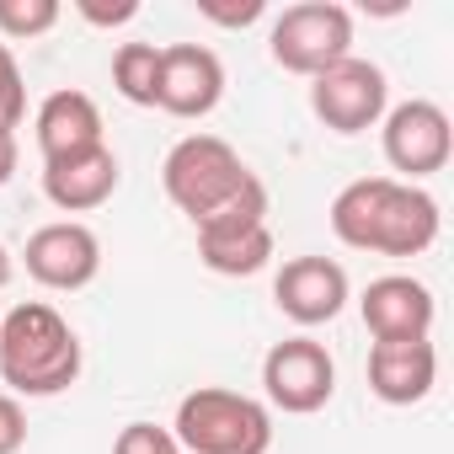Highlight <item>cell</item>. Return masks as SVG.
Listing matches in <instances>:
<instances>
[{
	"label": "cell",
	"instance_id": "2e32d148",
	"mask_svg": "<svg viewBox=\"0 0 454 454\" xmlns=\"http://www.w3.org/2000/svg\"><path fill=\"white\" fill-rule=\"evenodd\" d=\"M33 134H38L43 160H65V155H81V150L107 145V139H102V107H97L86 91H75V86L43 97V107H38V118H33Z\"/></svg>",
	"mask_w": 454,
	"mask_h": 454
},
{
	"label": "cell",
	"instance_id": "5bb4252c",
	"mask_svg": "<svg viewBox=\"0 0 454 454\" xmlns=\"http://www.w3.org/2000/svg\"><path fill=\"white\" fill-rule=\"evenodd\" d=\"M118 192V155L107 145L65 155V160H43V198L59 214H91Z\"/></svg>",
	"mask_w": 454,
	"mask_h": 454
},
{
	"label": "cell",
	"instance_id": "ffe728a7",
	"mask_svg": "<svg viewBox=\"0 0 454 454\" xmlns=\"http://www.w3.org/2000/svg\"><path fill=\"white\" fill-rule=\"evenodd\" d=\"M113 454H182V443L171 438V427L160 422H129L113 438Z\"/></svg>",
	"mask_w": 454,
	"mask_h": 454
},
{
	"label": "cell",
	"instance_id": "52a82bcc",
	"mask_svg": "<svg viewBox=\"0 0 454 454\" xmlns=\"http://www.w3.org/2000/svg\"><path fill=\"white\" fill-rule=\"evenodd\" d=\"M310 113L332 134H364L390 113V81L374 59L348 54L342 65H332L310 81Z\"/></svg>",
	"mask_w": 454,
	"mask_h": 454
},
{
	"label": "cell",
	"instance_id": "e0dca14e",
	"mask_svg": "<svg viewBox=\"0 0 454 454\" xmlns=\"http://www.w3.org/2000/svg\"><path fill=\"white\" fill-rule=\"evenodd\" d=\"M113 86L134 107H155L160 97V49L155 43H123L113 54Z\"/></svg>",
	"mask_w": 454,
	"mask_h": 454
},
{
	"label": "cell",
	"instance_id": "ac0fdd59",
	"mask_svg": "<svg viewBox=\"0 0 454 454\" xmlns=\"http://www.w3.org/2000/svg\"><path fill=\"white\" fill-rule=\"evenodd\" d=\"M59 22V0H0V38L27 43Z\"/></svg>",
	"mask_w": 454,
	"mask_h": 454
},
{
	"label": "cell",
	"instance_id": "7a4b0ae2",
	"mask_svg": "<svg viewBox=\"0 0 454 454\" xmlns=\"http://www.w3.org/2000/svg\"><path fill=\"white\" fill-rule=\"evenodd\" d=\"M81 337L54 305L27 300L0 316V380L12 385V395H59L81 380Z\"/></svg>",
	"mask_w": 454,
	"mask_h": 454
},
{
	"label": "cell",
	"instance_id": "5b68a950",
	"mask_svg": "<svg viewBox=\"0 0 454 454\" xmlns=\"http://www.w3.org/2000/svg\"><path fill=\"white\" fill-rule=\"evenodd\" d=\"M198 257L219 278H252L273 262V231H268V187L252 176L224 208H214L198 224Z\"/></svg>",
	"mask_w": 454,
	"mask_h": 454
},
{
	"label": "cell",
	"instance_id": "9a60e30c",
	"mask_svg": "<svg viewBox=\"0 0 454 454\" xmlns=\"http://www.w3.org/2000/svg\"><path fill=\"white\" fill-rule=\"evenodd\" d=\"M438 385V348L422 342H374L369 348V390L385 406H417Z\"/></svg>",
	"mask_w": 454,
	"mask_h": 454
},
{
	"label": "cell",
	"instance_id": "d6986e66",
	"mask_svg": "<svg viewBox=\"0 0 454 454\" xmlns=\"http://www.w3.org/2000/svg\"><path fill=\"white\" fill-rule=\"evenodd\" d=\"M27 118V86H22V65H17V54L0 43V123L6 129H17Z\"/></svg>",
	"mask_w": 454,
	"mask_h": 454
},
{
	"label": "cell",
	"instance_id": "7c38bea8",
	"mask_svg": "<svg viewBox=\"0 0 454 454\" xmlns=\"http://www.w3.org/2000/svg\"><path fill=\"white\" fill-rule=\"evenodd\" d=\"M224 97V65L203 43H171L160 49V97L155 107L171 118H208Z\"/></svg>",
	"mask_w": 454,
	"mask_h": 454
},
{
	"label": "cell",
	"instance_id": "8fae6325",
	"mask_svg": "<svg viewBox=\"0 0 454 454\" xmlns=\"http://www.w3.org/2000/svg\"><path fill=\"white\" fill-rule=\"evenodd\" d=\"M348 294H353L348 268L332 262V257H294L273 278V300H278V310L294 326H326V321H337L342 305H348Z\"/></svg>",
	"mask_w": 454,
	"mask_h": 454
},
{
	"label": "cell",
	"instance_id": "3957f363",
	"mask_svg": "<svg viewBox=\"0 0 454 454\" xmlns=\"http://www.w3.org/2000/svg\"><path fill=\"white\" fill-rule=\"evenodd\" d=\"M171 438L182 454H268L273 449V411L257 395L198 385L176 401Z\"/></svg>",
	"mask_w": 454,
	"mask_h": 454
},
{
	"label": "cell",
	"instance_id": "6da1fadb",
	"mask_svg": "<svg viewBox=\"0 0 454 454\" xmlns=\"http://www.w3.org/2000/svg\"><path fill=\"white\" fill-rule=\"evenodd\" d=\"M438 198L401 176H358L332 198V236L353 252L422 257L438 241Z\"/></svg>",
	"mask_w": 454,
	"mask_h": 454
},
{
	"label": "cell",
	"instance_id": "44dd1931",
	"mask_svg": "<svg viewBox=\"0 0 454 454\" xmlns=\"http://www.w3.org/2000/svg\"><path fill=\"white\" fill-rule=\"evenodd\" d=\"M198 17L219 22V27H252L268 17V0H241V6H219V0H198Z\"/></svg>",
	"mask_w": 454,
	"mask_h": 454
},
{
	"label": "cell",
	"instance_id": "7402d4cb",
	"mask_svg": "<svg viewBox=\"0 0 454 454\" xmlns=\"http://www.w3.org/2000/svg\"><path fill=\"white\" fill-rule=\"evenodd\" d=\"M22 443H27V411L17 395L0 390V454H17Z\"/></svg>",
	"mask_w": 454,
	"mask_h": 454
},
{
	"label": "cell",
	"instance_id": "30bf717a",
	"mask_svg": "<svg viewBox=\"0 0 454 454\" xmlns=\"http://www.w3.org/2000/svg\"><path fill=\"white\" fill-rule=\"evenodd\" d=\"M22 262H27V278H38L43 289L75 294L102 273V241L81 219H54V224H38L27 236Z\"/></svg>",
	"mask_w": 454,
	"mask_h": 454
},
{
	"label": "cell",
	"instance_id": "9c48e42d",
	"mask_svg": "<svg viewBox=\"0 0 454 454\" xmlns=\"http://www.w3.org/2000/svg\"><path fill=\"white\" fill-rule=\"evenodd\" d=\"M262 390H268V401H273L278 411L310 417V411H321V406L332 401V390H337V364H332V353H326L316 337H284V342H273L268 358H262Z\"/></svg>",
	"mask_w": 454,
	"mask_h": 454
},
{
	"label": "cell",
	"instance_id": "cb8c5ba5",
	"mask_svg": "<svg viewBox=\"0 0 454 454\" xmlns=\"http://www.w3.org/2000/svg\"><path fill=\"white\" fill-rule=\"evenodd\" d=\"M17 176V129L0 123V187Z\"/></svg>",
	"mask_w": 454,
	"mask_h": 454
},
{
	"label": "cell",
	"instance_id": "d4e9b609",
	"mask_svg": "<svg viewBox=\"0 0 454 454\" xmlns=\"http://www.w3.org/2000/svg\"><path fill=\"white\" fill-rule=\"evenodd\" d=\"M12 273H17V268H12V252H6V241H0V289L12 284Z\"/></svg>",
	"mask_w": 454,
	"mask_h": 454
},
{
	"label": "cell",
	"instance_id": "603a6c76",
	"mask_svg": "<svg viewBox=\"0 0 454 454\" xmlns=\"http://www.w3.org/2000/svg\"><path fill=\"white\" fill-rule=\"evenodd\" d=\"M75 12H81L91 27H123V22L139 17V0H118V6H97V0H81Z\"/></svg>",
	"mask_w": 454,
	"mask_h": 454
},
{
	"label": "cell",
	"instance_id": "277c9868",
	"mask_svg": "<svg viewBox=\"0 0 454 454\" xmlns=\"http://www.w3.org/2000/svg\"><path fill=\"white\" fill-rule=\"evenodd\" d=\"M252 176H257V171L236 155L231 139H219V134H187V139H176V145L166 150V160H160V187H166V198H171L192 224H203L214 208H224Z\"/></svg>",
	"mask_w": 454,
	"mask_h": 454
},
{
	"label": "cell",
	"instance_id": "ba28073f",
	"mask_svg": "<svg viewBox=\"0 0 454 454\" xmlns=\"http://www.w3.org/2000/svg\"><path fill=\"white\" fill-rule=\"evenodd\" d=\"M380 123H385V129H380L385 160H390V171H401L406 182H422V176H433V171L449 166V155H454V129H449V113H443L438 102L411 97V102L390 107Z\"/></svg>",
	"mask_w": 454,
	"mask_h": 454
},
{
	"label": "cell",
	"instance_id": "8992f818",
	"mask_svg": "<svg viewBox=\"0 0 454 454\" xmlns=\"http://www.w3.org/2000/svg\"><path fill=\"white\" fill-rule=\"evenodd\" d=\"M268 49H273L278 70L316 81L321 70H332L353 54V12L342 0H300V6H289L273 22Z\"/></svg>",
	"mask_w": 454,
	"mask_h": 454
},
{
	"label": "cell",
	"instance_id": "4fadbf2b",
	"mask_svg": "<svg viewBox=\"0 0 454 454\" xmlns=\"http://www.w3.org/2000/svg\"><path fill=\"white\" fill-rule=\"evenodd\" d=\"M358 310H364V326L374 332V342H422V337L433 332V316H438L433 289L417 284L411 273H385V278H374V284L364 289Z\"/></svg>",
	"mask_w": 454,
	"mask_h": 454
}]
</instances>
